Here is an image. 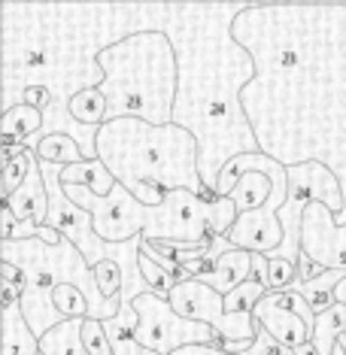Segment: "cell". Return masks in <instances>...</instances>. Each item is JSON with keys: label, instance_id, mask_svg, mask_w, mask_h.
Returning a JSON list of instances; mask_svg holds the SVG:
<instances>
[{"label": "cell", "instance_id": "cell-1", "mask_svg": "<svg viewBox=\"0 0 346 355\" xmlns=\"http://www.w3.org/2000/svg\"><path fill=\"white\" fill-rule=\"evenodd\" d=\"M346 3H252L234 40L252 55L243 110L261 152L286 167L322 161L346 195ZM346 225V213L337 219Z\"/></svg>", "mask_w": 346, "mask_h": 355}, {"label": "cell", "instance_id": "cell-2", "mask_svg": "<svg viewBox=\"0 0 346 355\" xmlns=\"http://www.w3.org/2000/svg\"><path fill=\"white\" fill-rule=\"evenodd\" d=\"M252 3H149V31L171 37L180 61L173 125L195 134L200 180L216 198L222 171L240 155L261 152L243 110L255 61L234 40L237 15Z\"/></svg>", "mask_w": 346, "mask_h": 355}, {"label": "cell", "instance_id": "cell-3", "mask_svg": "<svg viewBox=\"0 0 346 355\" xmlns=\"http://www.w3.org/2000/svg\"><path fill=\"white\" fill-rule=\"evenodd\" d=\"M94 146L116 182L146 207H161L171 191L213 198L200 180V146L195 134L180 125L116 119L98 128Z\"/></svg>", "mask_w": 346, "mask_h": 355}, {"label": "cell", "instance_id": "cell-4", "mask_svg": "<svg viewBox=\"0 0 346 355\" xmlns=\"http://www.w3.org/2000/svg\"><path fill=\"white\" fill-rule=\"evenodd\" d=\"M103 70L107 122L143 119L149 125H173L180 94V61L164 31H143L98 55Z\"/></svg>", "mask_w": 346, "mask_h": 355}, {"label": "cell", "instance_id": "cell-5", "mask_svg": "<svg viewBox=\"0 0 346 355\" xmlns=\"http://www.w3.org/2000/svg\"><path fill=\"white\" fill-rule=\"evenodd\" d=\"M137 343L146 355H171L186 346H219V334L210 325L191 322L171 306L167 297L143 292L134 301Z\"/></svg>", "mask_w": 346, "mask_h": 355}, {"label": "cell", "instance_id": "cell-6", "mask_svg": "<svg viewBox=\"0 0 346 355\" xmlns=\"http://www.w3.org/2000/svg\"><path fill=\"white\" fill-rule=\"evenodd\" d=\"M167 301L180 316H186L200 325H210L219 334V343H240V346H252L255 343V319L252 313H225V297L216 288L204 286L200 279H182L180 286L167 295Z\"/></svg>", "mask_w": 346, "mask_h": 355}, {"label": "cell", "instance_id": "cell-7", "mask_svg": "<svg viewBox=\"0 0 346 355\" xmlns=\"http://www.w3.org/2000/svg\"><path fill=\"white\" fill-rule=\"evenodd\" d=\"M301 255H307L322 270L346 273V225L325 204L313 200L301 222Z\"/></svg>", "mask_w": 346, "mask_h": 355}, {"label": "cell", "instance_id": "cell-8", "mask_svg": "<svg viewBox=\"0 0 346 355\" xmlns=\"http://www.w3.org/2000/svg\"><path fill=\"white\" fill-rule=\"evenodd\" d=\"M252 319L268 328V334L277 337L288 349H297V346L313 340V328L304 322V316H297V310L292 306V288H286V292H268L255 304Z\"/></svg>", "mask_w": 346, "mask_h": 355}, {"label": "cell", "instance_id": "cell-9", "mask_svg": "<svg viewBox=\"0 0 346 355\" xmlns=\"http://www.w3.org/2000/svg\"><path fill=\"white\" fill-rule=\"evenodd\" d=\"M3 204L12 209L19 222H31V225H40V228L49 225V191H46L37 158H34V164H31V173H28V180L21 182V189L15 191L12 198H6Z\"/></svg>", "mask_w": 346, "mask_h": 355}, {"label": "cell", "instance_id": "cell-10", "mask_svg": "<svg viewBox=\"0 0 346 355\" xmlns=\"http://www.w3.org/2000/svg\"><path fill=\"white\" fill-rule=\"evenodd\" d=\"M200 279L204 286L216 288L222 297L231 295L234 288H240L243 282L255 279V270H252V252H246V249H228V252L216 255L213 258V268L207 273H200Z\"/></svg>", "mask_w": 346, "mask_h": 355}, {"label": "cell", "instance_id": "cell-11", "mask_svg": "<svg viewBox=\"0 0 346 355\" xmlns=\"http://www.w3.org/2000/svg\"><path fill=\"white\" fill-rule=\"evenodd\" d=\"M46 128V116L31 103H19V107L6 110L3 119H0V134H3L6 143L19 140L25 149H37L40 137H43Z\"/></svg>", "mask_w": 346, "mask_h": 355}, {"label": "cell", "instance_id": "cell-12", "mask_svg": "<svg viewBox=\"0 0 346 355\" xmlns=\"http://www.w3.org/2000/svg\"><path fill=\"white\" fill-rule=\"evenodd\" d=\"M0 355H40V337L25 322L21 301L3 304V343H0Z\"/></svg>", "mask_w": 346, "mask_h": 355}, {"label": "cell", "instance_id": "cell-13", "mask_svg": "<svg viewBox=\"0 0 346 355\" xmlns=\"http://www.w3.org/2000/svg\"><path fill=\"white\" fill-rule=\"evenodd\" d=\"M61 185L67 189V185H83V189L94 191L98 198H107L112 189H116V176L107 171V164H103L101 158L94 161H83V164H70L61 171Z\"/></svg>", "mask_w": 346, "mask_h": 355}, {"label": "cell", "instance_id": "cell-14", "mask_svg": "<svg viewBox=\"0 0 346 355\" xmlns=\"http://www.w3.org/2000/svg\"><path fill=\"white\" fill-rule=\"evenodd\" d=\"M85 319H64L46 337H40V355H92L83 343Z\"/></svg>", "mask_w": 346, "mask_h": 355}, {"label": "cell", "instance_id": "cell-15", "mask_svg": "<svg viewBox=\"0 0 346 355\" xmlns=\"http://www.w3.org/2000/svg\"><path fill=\"white\" fill-rule=\"evenodd\" d=\"M67 112L79 128H85V131H98L101 125H107L110 103H107V98H103L101 88H83L79 94L70 98Z\"/></svg>", "mask_w": 346, "mask_h": 355}, {"label": "cell", "instance_id": "cell-16", "mask_svg": "<svg viewBox=\"0 0 346 355\" xmlns=\"http://www.w3.org/2000/svg\"><path fill=\"white\" fill-rule=\"evenodd\" d=\"M270 195H273V180H270L268 173L252 171V173H243V176H240L228 198L237 204L240 213H252V209H259V207L268 204Z\"/></svg>", "mask_w": 346, "mask_h": 355}, {"label": "cell", "instance_id": "cell-17", "mask_svg": "<svg viewBox=\"0 0 346 355\" xmlns=\"http://www.w3.org/2000/svg\"><path fill=\"white\" fill-rule=\"evenodd\" d=\"M252 270L255 279L261 282L268 292H286L297 282V264L286 258H264L252 252Z\"/></svg>", "mask_w": 346, "mask_h": 355}, {"label": "cell", "instance_id": "cell-18", "mask_svg": "<svg viewBox=\"0 0 346 355\" xmlns=\"http://www.w3.org/2000/svg\"><path fill=\"white\" fill-rule=\"evenodd\" d=\"M37 158L40 161H49V164H58V167H70V164H83L85 158V149L79 146L76 137L70 134H46L43 140L37 143Z\"/></svg>", "mask_w": 346, "mask_h": 355}, {"label": "cell", "instance_id": "cell-19", "mask_svg": "<svg viewBox=\"0 0 346 355\" xmlns=\"http://www.w3.org/2000/svg\"><path fill=\"white\" fill-rule=\"evenodd\" d=\"M346 334V306L334 304L331 310L319 313L316 316V328H313V349L319 355H331L337 340Z\"/></svg>", "mask_w": 346, "mask_h": 355}, {"label": "cell", "instance_id": "cell-20", "mask_svg": "<svg viewBox=\"0 0 346 355\" xmlns=\"http://www.w3.org/2000/svg\"><path fill=\"white\" fill-rule=\"evenodd\" d=\"M343 277H346V273H340V270H328V273H322L319 279L295 282L292 288L297 295L307 297V304L316 310V316H319V313H325V310H331V306H334V288H337V282H340Z\"/></svg>", "mask_w": 346, "mask_h": 355}, {"label": "cell", "instance_id": "cell-21", "mask_svg": "<svg viewBox=\"0 0 346 355\" xmlns=\"http://www.w3.org/2000/svg\"><path fill=\"white\" fill-rule=\"evenodd\" d=\"M140 273H143V279H146L149 292H155L161 297H167L182 282V277H176V273H171V270L161 268V264H155L146 252H143V249H140Z\"/></svg>", "mask_w": 346, "mask_h": 355}, {"label": "cell", "instance_id": "cell-22", "mask_svg": "<svg viewBox=\"0 0 346 355\" xmlns=\"http://www.w3.org/2000/svg\"><path fill=\"white\" fill-rule=\"evenodd\" d=\"M52 301L64 319H92V304L76 286H58Z\"/></svg>", "mask_w": 346, "mask_h": 355}, {"label": "cell", "instance_id": "cell-23", "mask_svg": "<svg viewBox=\"0 0 346 355\" xmlns=\"http://www.w3.org/2000/svg\"><path fill=\"white\" fill-rule=\"evenodd\" d=\"M83 343H85V349L92 355H116V352H112V346H110L107 331H103V322H98V319H85Z\"/></svg>", "mask_w": 346, "mask_h": 355}, {"label": "cell", "instance_id": "cell-24", "mask_svg": "<svg viewBox=\"0 0 346 355\" xmlns=\"http://www.w3.org/2000/svg\"><path fill=\"white\" fill-rule=\"evenodd\" d=\"M255 328H259V334H255V343L249 346L243 355H295V349H288V346H283L277 337H270L264 325L255 322Z\"/></svg>", "mask_w": 346, "mask_h": 355}, {"label": "cell", "instance_id": "cell-25", "mask_svg": "<svg viewBox=\"0 0 346 355\" xmlns=\"http://www.w3.org/2000/svg\"><path fill=\"white\" fill-rule=\"evenodd\" d=\"M322 273H328V270H322L319 264H313L307 255H301V258H297V282H310V279H319Z\"/></svg>", "mask_w": 346, "mask_h": 355}, {"label": "cell", "instance_id": "cell-26", "mask_svg": "<svg viewBox=\"0 0 346 355\" xmlns=\"http://www.w3.org/2000/svg\"><path fill=\"white\" fill-rule=\"evenodd\" d=\"M15 228H19V219H15V213L3 204V209H0V243H3V240H12Z\"/></svg>", "mask_w": 346, "mask_h": 355}, {"label": "cell", "instance_id": "cell-27", "mask_svg": "<svg viewBox=\"0 0 346 355\" xmlns=\"http://www.w3.org/2000/svg\"><path fill=\"white\" fill-rule=\"evenodd\" d=\"M0 279H3V286H21V282H25V273L10 261H0Z\"/></svg>", "mask_w": 346, "mask_h": 355}, {"label": "cell", "instance_id": "cell-28", "mask_svg": "<svg viewBox=\"0 0 346 355\" xmlns=\"http://www.w3.org/2000/svg\"><path fill=\"white\" fill-rule=\"evenodd\" d=\"M171 355H228L219 346H186V349H176Z\"/></svg>", "mask_w": 346, "mask_h": 355}, {"label": "cell", "instance_id": "cell-29", "mask_svg": "<svg viewBox=\"0 0 346 355\" xmlns=\"http://www.w3.org/2000/svg\"><path fill=\"white\" fill-rule=\"evenodd\" d=\"M334 304H340V306H346V277L337 282V288H334Z\"/></svg>", "mask_w": 346, "mask_h": 355}, {"label": "cell", "instance_id": "cell-30", "mask_svg": "<svg viewBox=\"0 0 346 355\" xmlns=\"http://www.w3.org/2000/svg\"><path fill=\"white\" fill-rule=\"evenodd\" d=\"M340 346H343V349H346V334H343V337H340Z\"/></svg>", "mask_w": 346, "mask_h": 355}]
</instances>
